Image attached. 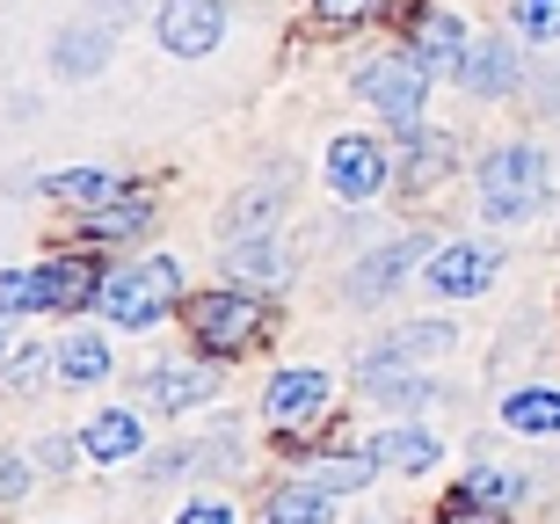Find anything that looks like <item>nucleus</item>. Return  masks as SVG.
Segmentation results:
<instances>
[{"label":"nucleus","mask_w":560,"mask_h":524,"mask_svg":"<svg viewBox=\"0 0 560 524\" xmlns=\"http://www.w3.org/2000/svg\"><path fill=\"white\" fill-rule=\"evenodd\" d=\"M546 197H553V168H546L539 147H495L480 161V211H488L495 226L539 219Z\"/></svg>","instance_id":"nucleus-1"},{"label":"nucleus","mask_w":560,"mask_h":524,"mask_svg":"<svg viewBox=\"0 0 560 524\" xmlns=\"http://www.w3.org/2000/svg\"><path fill=\"white\" fill-rule=\"evenodd\" d=\"M175 263L167 255H153V263H131V270H117L95 292V306H103V321H117V328H153V321L167 314V299H175Z\"/></svg>","instance_id":"nucleus-2"},{"label":"nucleus","mask_w":560,"mask_h":524,"mask_svg":"<svg viewBox=\"0 0 560 524\" xmlns=\"http://www.w3.org/2000/svg\"><path fill=\"white\" fill-rule=\"evenodd\" d=\"M357 95H364V103H378V117H386V125L408 131L422 117V95H430V66L408 59V51L372 59V66H357Z\"/></svg>","instance_id":"nucleus-3"},{"label":"nucleus","mask_w":560,"mask_h":524,"mask_svg":"<svg viewBox=\"0 0 560 524\" xmlns=\"http://www.w3.org/2000/svg\"><path fill=\"white\" fill-rule=\"evenodd\" d=\"M189 328H197V342L219 357L248 350L255 336H262V299L255 292H205L197 306H189Z\"/></svg>","instance_id":"nucleus-4"},{"label":"nucleus","mask_w":560,"mask_h":524,"mask_svg":"<svg viewBox=\"0 0 560 524\" xmlns=\"http://www.w3.org/2000/svg\"><path fill=\"white\" fill-rule=\"evenodd\" d=\"M8 314H51V306H73L81 292H95V270L88 263H44V270H8Z\"/></svg>","instance_id":"nucleus-5"},{"label":"nucleus","mask_w":560,"mask_h":524,"mask_svg":"<svg viewBox=\"0 0 560 524\" xmlns=\"http://www.w3.org/2000/svg\"><path fill=\"white\" fill-rule=\"evenodd\" d=\"M226 37V0H161V44L175 59H205Z\"/></svg>","instance_id":"nucleus-6"},{"label":"nucleus","mask_w":560,"mask_h":524,"mask_svg":"<svg viewBox=\"0 0 560 524\" xmlns=\"http://www.w3.org/2000/svg\"><path fill=\"white\" fill-rule=\"evenodd\" d=\"M495 270H502V255L495 248H480V241H458V248H436L430 255V292H444V299H480L488 284H495Z\"/></svg>","instance_id":"nucleus-7"},{"label":"nucleus","mask_w":560,"mask_h":524,"mask_svg":"<svg viewBox=\"0 0 560 524\" xmlns=\"http://www.w3.org/2000/svg\"><path fill=\"white\" fill-rule=\"evenodd\" d=\"M386 168H394V161H386L378 139H364V131H350V139H335V147H328V189H335V197H350V205L378 197Z\"/></svg>","instance_id":"nucleus-8"},{"label":"nucleus","mask_w":560,"mask_h":524,"mask_svg":"<svg viewBox=\"0 0 560 524\" xmlns=\"http://www.w3.org/2000/svg\"><path fill=\"white\" fill-rule=\"evenodd\" d=\"M328 394H335V379H328V372H277V379H270V394H262V416L284 422V430H299V422L328 416Z\"/></svg>","instance_id":"nucleus-9"},{"label":"nucleus","mask_w":560,"mask_h":524,"mask_svg":"<svg viewBox=\"0 0 560 524\" xmlns=\"http://www.w3.org/2000/svg\"><path fill=\"white\" fill-rule=\"evenodd\" d=\"M422 255H436L430 241H394V248H372V255L350 270V299H357V306H378V299H386L400 277H408V263H422Z\"/></svg>","instance_id":"nucleus-10"},{"label":"nucleus","mask_w":560,"mask_h":524,"mask_svg":"<svg viewBox=\"0 0 560 524\" xmlns=\"http://www.w3.org/2000/svg\"><path fill=\"white\" fill-rule=\"evenodd\" d=\"M81 452H88L95 466H117V459H131V452H145V422L131 416V408H103V416L88 422Z\"/></svg>","instance_id":"nucleus-11"},{"label":"nucleus","mask_w":560,"mask_h":524,"mask_svg":"<svg viewBox=\"0 0 560 524\" xmlns=\"http://www.w3.org/2000/svg\"><path fill=\"white\" fill-rule=\"evenodd\" d=\"M103 59H109V30H103V22H73V30H59V37H51V66H59L66 81L103 73Z\"/></svg>","instance_id":"nucleus-12"},{"label":"nucleus","mask_w":560,"mask_h":524,"mask_svg":"<svg viewBox=\"0 0 560 524\" xmlns=\"http://www.w3.org/2000/svg\"><path fill=\"white\" fill-rule=\"evenodd\" d=\"M458 81L474 88V95H510V88H517V51L502 37H480L474 51H466V66H458Z\"/></svg>","instance_id":"nucleus-13"},{"label":"nucleus","mask_w":560,"mask_h":524,"mask_svg":"<svg viewBox=\"0 0 560 524\" xmlns=\"http://www.w3.org/2000/svg\"><path fill=\"white\" fill-rule=\"evenodd\" d=\"M205 394H211L205 364H153L145 372V400L153 408H205Z\"/></svg>","instance_id":"nucleus-14"},{"label":"nucleus","mask_w":560,"mask_h":524,"mask_svg":"<svg viewBox=\"0 0 560 524\" xmlns=\"http://www.w3.org/2000/svg\"><path fill=\"white\" fill-rule=\"evenodd\" d=\"M364 459L372 466H400V474H430L436 466V438L430 430H378V438L364 444Z\"/></svg>","instance_id":"nucleus-15"},{"label":"nucleus","mask_w":560,"mask_h":524,"mask_svg":"<svg viewBox=\"0 0 560 524\" xmlns=\"http://www.w3.org/2000/svg\"><path fill=\"white\" fill-rule=\"evenodd\" d=\"M502 422L517 438H553L560 430V386H524V394L502 400Z\"/></svg>","instance_id":"nucleus-16"},{"label":"nucleus","mask_w":560,"mask_h":524,"mask_svg":"<svg viewBox=\"0 0 560 524\" xmlns=\"http://www.w3.org/2000/svg\"><path fill=\"white\" fill-rule=\"evenodd\" d=\"M444 168H452V139L444 131H422V125H408V161H400V183L408 189H430V183H444Z\"/></svg>","instance_id":"nucleus-17"},{"label":"nucleus","mask_w":560,"mask_h":524,"mask_svg":"<svg viewBox=\"0 0 560 524\" xmlns=\"http://www.w3.org/2000/svg\"><path fill=\"white\" fill-rule=\"evenodd\" d=\"M59 379H66V386H95V379H109V342L95 336V328L66 336L59 342Z\"/></svg>","instance_id":"nucleus-18"},{"label":"nucleus","mask_w":560,"mask_h":524,"mask_svg":"<svg viewBox=\"0 0 560 524\" xmlns=\"http://www.w3.org/2000/svg\"><path fill=\"white\" fill-rule=\"evenodd\" d=\"M466 51H474V44H466V30H458L452 15H430V22H422V51H416V59L430 66V73H458V66H466Z\"/></svg>","instance_id":"nucleus-19"},{"label":"nucleus","mask_w":560,"mask_h":524,"mask_svg":"<svg viewBox=\"0 0 560 524\" xmlns=\"http://www.w3.org/2000/svg\"><path fill=\"white\" fill-rule=\"evenodd\" d=\"M262 524H335V510H328V496L320 488H277L270 503H262Z\"/></svg>","instance_id":"nucleus-20"},{"label":"nucleus","mask_w":560,"mask_h":524,"mask_svg":"<svg viewBox=\"0 0 560 524\" xmlns=\"http://www.w3.org/2000/svg\"><path fill=\"white\" fill-rule=\"evenodd\" d=\"M226 270L241 277V284H277V277H284V255H277L270 233H262V241H226Z\"/></svg>","instance_id":"nucleus-21"},{"label":"nucleus","mask_w":560,"mask_h":524,"mask_svg":"<svg viewBox=\"0 0 560 524\" xmlns=\"http://www.w3.org/2000/svg\"><path fill=\"white\" fill-rule=\"evenodd\" d=\"M109 175L103 168H59V175H44V197H59V205H81V211H95L109 197Z\"/></svg>","instance_id":"nucleus-22"},{"label":"nucleus","mask_w":560,"mask_h":524,"mask_svg":"<svg viewBox=\"0 0 560 524\" xmlns=\"http://www.w3.org/2000/svg\"><path fill=\"white\" fill-rule=\"evenodd\" d=\"M299 481L320 488V496H350V488L372 481V459H306V466H299Z\"/></svg>","instance_id":"nucleus-23"},{"label":"nucleus","mask_w":560,"mask_h":524,"mask_svg":"<svg viewBox=\"0 0 560 524\" xmlns=\"http://www.w3.org/2000/svg\"><path fill=\"white\" fill-rule=\"evenodd\" d=\"M277 205H284V183H248V189H241V197L226 205V233H248L255 219L270 226V211H277Z\"/></svg>","instance_id":"nucleus-24"},{"label":"nucleus","mask_w":560,"mask_h":524,"mask_svg":"<svg viewBox=\"0 0 560 524\" xmlns=\"http://www.w3.org/2000/svg\"><path fill=\"white\" fill-rule=\"evenodd\" d=\"M145 219V197H125V205H109V211H88V241H125L131 226H139Z\"/></svg>","instance_id":"nucleus-25"},{"label":"nucleus","mask_w":560,"mask_h":524,"mask_svg":"<svg viewBox=\"0 0 560 524\" xmlns=\"http://www.w3.org/2000/svg\"><path fill=\"white\" fill-rule=\"evenodd\" d=\"M517 30L524 37H560V0H517Z\"/></svg>","instance_id":"nucleus-26"},{"label":"nucleus","mask_w":560,"mask_h":524,"mask_svg":"<svg viewBox=\"0 0 560 524\" xmlns=\"http://www.w3.org/2000/svg\"><path fill=\"white\" fill-rule=\"evenodd\" d=\"M466 496H474V503H510V496H517V474H502V466H480L474 481H466Z\"/></svg>","instance_id":"nucleus-27"},{"label":"nucleus","mask_w":560,"mask_h":524,"mask_svg":"<svg viewBox=\"0 0 560 524\" xmlns=\"http://www.w3.org/2000/svg\"><path fill=\"white\" fill-rule=\"evenodd\" d=\"M37 364H44V342H15V357H8V379L22 386V379L37 372Z\"/></svg>","instance_id":"nucleus-28"},{"label":"nucleus","mask_w":560,"mask_h":524,"mask_svg":"<svg viewBox=\"0 0 560 524\" xmlns=\"http://www.w3.org/2000/svg\"><path fill=\"white\" fill-rule=\"evenodd\" d=\"M131 15H139V0H95V22H103V30H125Z\"/></svg>","instance_id":"nucleus-29"},{"label":"nucleus","mask_w":560,"mask_h":524,"mask_svg":"<svg viewBox=\"0 0 560 524\" xmlns=\"http://www.w3.org/2000/svg\"><path fill=\"white\" fill-rule=\"evenodd\" d=\"M378 0H320V22H357V15H372Z\"/></svg>","instance_id":"nucleus-30"},{"label":"nucleus","mask_w":560,"mask_h":524,"mask_svg":"<svg viewBox=\"0 0 560 524\" xmlns=\"http://www.w3.org/2000/svg\"><path fill=\"white\" fill-rule=\"evenodd\" d=\"M0 488H8V503H22V488H30V459L22 452H8V481Z\"/></svg>","instance_id":"nucleus-31"},{"label":"nucleus","mask_w":560,"mask_h":524,"mask_svg":"<svg viewBox=\"0 0 560 524\" xmlns=\"http://www.w3.org/2000/svg\"><path fill=\"white\" fill-rule=\"evenodd\" d=\"M436 524H495V517H488V510H474V496H458V503L444 510V517H436Z\"/></svg>","instance_id":"nucleus-32"},{"label":"nucleus","mask_w":560,"mask_h":524,"mask_svg":"<svg viewBox=\"0 0 560 524\" xmlns=\"http://www.w3.org/2000/svg\"><path fill=\"white\" fill-rule=\"evenodd\" d=\"M183 524H233V510H226V503H189Z\"/></svg>","instance_id":"nucleus-33"}]
</instances>
